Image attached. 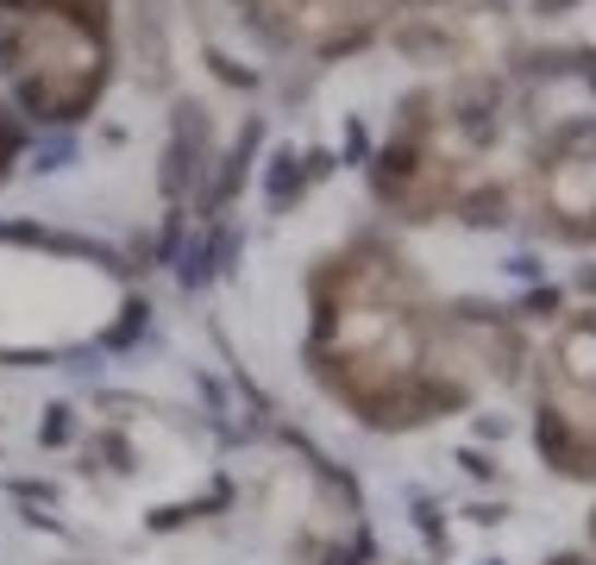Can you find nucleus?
Returning a JSON list of instances; mask_svg holds the SVG:
<instances>
[{
  "label": "nucleus",
  "instance_id": "nucleus-1",
  "mask_svg": "<svg viewBox=\"0 0 596 565\" xmlns=\"http://www.w3.org/2000/svg\"><path fill=\"white\" fill-rule=\"evenodd\" d=\"M107 63V0H0V70L38 120H82Z\"/></svg>",
  "mask_w": 596,
  "mask_h": 565
},
{
  "label": "nucleus",
  "instance_id": "nucleus-2",
  "mask_svg": "<svg viewBox=\"0 0 596 565\" xmlns=\"http://www.w3.org/2000/svg\"><path fill=\"white\" fill-rule=\"evenodd\" d=\"M13 145H20V139H13V127H7V120H0V170H7V157H13Z\"/></svg>",
  "mask_w": 596,
  "mask_h": 565
}]
</instances>
